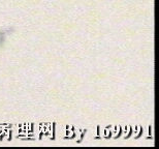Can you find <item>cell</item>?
I'll return each instance as SVG.
<instances>
[{
    "instance_id": "1",
    "label": "cell",
    "mask_w": 159,
    "mask_h": 149,
    "mask_svg": "<svg viewBox=\"0 0 159 149\" xmlns=\"http://www.w3.org/2000/svg\"><path fill=\"white\" fill-rule=\"evenodd\" d=\"M12 32V29L11 27H0V48L6 43V40Z\"/></svg>"
}]
</instances>
